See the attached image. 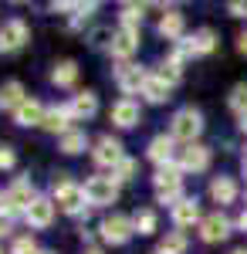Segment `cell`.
<instances>
[{
    "label": "cell",
    "mask_w": 247,
    "mask_h": 254,
    "mask_svg": "<svg viewBox=\"0 0 247 254\" xmlns=\"http://www.w3.org/2000/svg\"><path fill=\"white\" fill-rule=\"evenodd\" d=\"M51 190H55V203L61 214H71V217H81L85 214V187H78L75 180L68 173H58L55 183H51Z\"/></svg>",
    "instance_id": "obj_1"
},
{
    "label": "cell",
    "mask_w": 247,
    "mask_h": 254,
    "mask_svg": "<svg viewBox=\"0 0 247 254\" xmlns=\"http://www.w3.org/2000/svg\"><path fill=\"white\" fill-rule=\"evenodd\" d=\"M152 187H156V200L159 203H180L183 200V170L170 163V166H159L156 176H152Z\"/></svg>",
    "instance_id": "obj_2"
},
{
    "label": "cell",
    "mask_w": 247,
    "mask_h": 254,
    "mask_svg": "<svg viewBox=\"0 0 247 254\" xmlns=\"http://www.w3.org/2000/svg\"><path fill=\"white\" fill-rule=\"evenodd\" d=\"M203 132V116L196 112V109H180L170 122V136L180 139V142H196V136Z\"/></svg>",
    "instance_id": "obj_3"
},
{
    "label": "cell",
    "mask_w": 247,
    "mask_h": 254,
    "mask_svg": "<svg viewBox=\"0 0 247 254\" xmlns=\"http://www.w3.org/2000/svg\"><path fill=\"white\" fill-rule=\"evenodd\" d=\"M85 200L92 207H105V203H115L119 200V183L112 176H88L85 180Z\"/></svg>",
    "instance_id": "obj_4"
},
{
    "label": "cell",
    "mask_w": 247,
    "mask_h": 254,
    "mask_svg": "<svg viewBox=\"0 0 247 254\" xmlns=\"http://www.w3.org/2000/svg\"><path fill=\"white\" fill-rule=\"evenodd\" d=\"M98 231H102V241L105 244H125L135 234V224H132V217H125V214H109L102 220Z\"/></svg>",
    "instance_id": "obj_5"
},
{
    "label": "cell",
    "mask_w": 247,
    "mask_h": 254,
    "mask_svg": "<svg viewBox=\"0 0 247 254\" xmlns=\"http://www.w3.org/2000/svg\"><path fill=\"white\" fill-rule=\"evenodd\" d=\"M34 200H38V193H34L31 180H17V183H14V187L7 190V217H14V214H27Z\"/></svg>",
    "instance_id": "obj_6"
},
{
    "label": "cell",
    "mask_w": 247,
    "mask_h": 254,
    "mask_svg": "<svg viewBox=\"0 0 247 254\" xmlns=\"http://www.w3.org/2000/svg\"><path fill=\"white\" fill-rule=\"evenodd\" d=\"M115 81H119V88L125 92V95H142V88H146V81H149V75L139 68V64H119L115 68Z\"/></svg>",
    "instance_id": "obj_7"
},
{
    "label": "cell",
    "mask_w": 247,
    "mask_h": 254,
    "mask_svg": "<svg viewBox=\"0 0 247 254\" xmlns=\"http://www.w3.org/2000/svg\"><path fill=\"white\" fill-rule=\"evenodd\" d=\"M27 24L20 17H14V20H7L3 27H0V55H10V51H20L24 44H27Z\"/></svg>",
    "instance_id": "obj_8"
},
{
    "label": "cell",
    "mask_w": 247,
    "mask_h": 254,
    "mask_svg": "<svg viewBox=\"0 0 247 254\" xmlns=\"http://www.w3.org/2000/svg\"><path fill=\"white\" fill-rule=\"evenodd\" d=\"M176 166H180L183 173H203V170L210 166V149L203 146V142H190L186 149H180Z\"/></svg>",
    "instance_id": "obj_9"
},
{
    "label": "cell",
    "mask_w": 247,
    "mask_h": 254,
    "mask_svg": "<svg viewBox=\"0 0 247 254\" xmlns=\"http://www.w3.org/2000/svg\"><path fill=\"white\" fill-rule=\"evenodd\" d=\"M92 159H95L98 166H109V170H115L122 159H125V153H122V142L115 136H102L95 142V149H92Z\"/></svg>",
    "instance_id": "obj_10"
},
{
    "label": "cell",
    "mask_w": 247,
    "mask_h": 254,
    "mask_svg": "<svg viewBox=\"0 0 247 254\" xmlns=\"http://www.w3.org/2000/svg\"><path fill=\"white\" fill-rule=\"evenodd\" d=\"M200 237L207 241V244H220V241H227L230 237V220L220 210L217 214H207L200 220Z\"/></svg>",
    "instance_id": "obj_11"
},
{
    "label": "cell",
    "mask_w": 247,
    "mask_h": 254,
    "mask_svg": "<svg viewBox=\"0 0 247 254\" xmlns=\"http://www.w3.org/2000/svg\"><path fill=\"white\" fill-rule=\"evenodd\" d=\"M71 105H51L48 112H44V122H41V129H48V132H58V136H64V132H71Z\"/></svg>",
    "instance_id": "obj_12"
},
{
    "label": "cell",
    "mask_w": 247,
    "mask_h": 254,
    "mask_svg": "<svg viewBox=\"0 0 247 254\" xmlns=\"http://www.w3.org/2000/svg\"><path fill=\"white\" fill-rule=\"evenodd\" d=\"M55 207H58V203L51 200V196H38V200L31 203V210L24 214V220H27L34 231H44V227L55 220Z\"/></svg>",
    "instance_id": "obj_13"
},
{
    "label": "cell",
    "mask_w": 247,
    "mask_h": 254,
    "mask_svg": "<svg viewBox=\"0 0 247 254\" xmlns=\"http://www.w3.org/2000/svg\"><path fill=\"white\" fill-rule=\"evenodd\" d=\"M149 159L156 163V166H170V163H176V139L173 136H156L149 142Z\"/></svg>",
    "instance_id": "obj_14"
},
{
    "label": "cell",
    "mask_w": 247,
    "mask_h": 254,
    "mask_svg": "<svg viewBox=\"0 0 247 254\" xmlns=\"http://www.w3.org/2000/svg\"><path fill=\"white\" fill-rule=\"evenodd\" d=\"M109 116H112V122L119 126V129H132V126H139V119H142L139 116V105H135L132 98H119Z\"/></svg>",
    "instance_id": "obj_15"
},
{
    "label": "cell",
    "mask_w": 247,
    "mask_h": 254,
    "mask_svg": "<svg viewBox=\"0 0 247 254\" xmlns=\"http://www.w3.org/2000/svg\"><path fill=\"white\" fill-rule=\"evenodd\" d=\"M135 48H139V31H125V27H119V31H115V41H112V48H109V51H112L115 58L125 64V61L135 55Z\"/></svg>",
    "instance_id": "obj_16"
},
{
    "label": "cell",
    "mask_w": 247,
    "mask_h": 254,
    "mask_svg": "<svg viewBox=\"0 0 247 254\" xmlns=\"http://www.w3.org/2000/svg\"><path fill=\"white\" fill-rule=\"evenodd\" d=\"M203 217H200V203H196V196H183L176 207H173V224L176 227H193V224H200Z\"/></svg>",
    "instance_id": "obj_17"
},
{
    "label": "cell",
    "mask_w": 247,
    "mask_h": 254,
    "mask_svg": "<svg viewBox=\"0 0 247 254\" xmlns=\"http://www.w3.org/2000/svg\"><path fill=\"white\" fill-rule=\"evenodd\" d=\"M24 102H27V95H24V85L20 81L0 85V112H17Z\"/></svg>",
    "instance_id": "obj_18"
},
{
    "label": "cell",
    "mask_w": 247,
    "mask_h": 254,
    "mask_svg": "<svg viewBox=\"0 0 247 254\" xmlns=\"http://www.w3.org/2000/svg\"><path fill=\"white\" fill-rule=\"evenodd\" d=\"M210 196H213V203H234L237 200V183L230 180V176H213L210 180Z\"/></svg>",
    "instance_id": "obj_19"
},
{
    "label": "cell",
    "mask_w": 247,
    "mask_h": 254,
    "mask_svg": "<svg viewBox=\"0 0 247 254\" xmlns=\"http://www.w3.org/2000/svg\"><path fill=\"white\" fill-rule=\"evenodd\" d=\"M71 116H75V122H81V119H92L98 112V98H95V92H78L71 102Z\"/></svg>",
    "instance_id": "obj_20"
},
{
    "label": "cell",
    "mask_w": 247,
    "mask_h": 254,
    "mask_svg": "<svg viewBox=\"0 0 247 254\" xmlns=\"http://www.w3.org/2000/svg\"><path fill=\"white\" fill-rule=\"evenodd\" d=\"M44 112H48V109H44L41 102L27 98L17 112H14V122H17V126H41V122H44Z\"/></svg>",
    "instance_id": "obj_21"
},
{
    "label": "cell",
    "mask_w": 247,
    "mask_h": 254,
    "mask_svg": "<svg viewBox=\"0 0 247 254\" xmlns=\"http://www.w3.org/2000/svg\"><path fill=\"white\" fill-rule=\"evenodd\" d=\"M183 27H186V20H183L180 10H166L163 20H159V34L170 41H183Z\"/></svg>",
    "instance_id": "obj_22"
},
{
    "label": "cell",
    "mask_w": 247,
    "mask_h": 254,
    "mask_svg": "<svg viewBox=\"0 0 247 254\" xmlns=\"http://www.w3.org/2000/svg\"><path fill=\"white\" fill-rule=\"evenodd\" d=\"M142 17H146V7L142 3H122V10H119V24L125 31H139L142 27Z\"/></svg>",
    "instance_id": "obj_23"
},
{
    "label": "cell",
    "mask_w": 247,
    "mask_h": 254,
    "mask_svg": "<svg viewBox=\"0 0 247 254\" xmlns=\"http://www.w3.org/2000/svg\"><path fill=\"white\" fill-rule=\"evenodd\" d=\"M51 81H55L58 88H71L78 81V64L75 61H58L55 71H51Z\"/></svg>",
    "instance_id": "obj_24"
},
{
    "label": "cell",
    "mask_w": 247,
    "mask_h": 254,
    "mask_svg": "<svg viewBox=\"0 0 247 254\" xmlns=\"http://www.w3.org/2000/svg\"><path fill=\"white\" fill-rule=\"evenodd\" d=\"M85 146H88V136H85L81 129H71V132H64V136H61V142H58V149H61V153H68V156L81 153Z\"/></svg>",
    "instance_id": "obj_25"
},
{
    "label": "cell",
    "mask_w": 247,
    "mask_h": 254,
    "mask_svg": "<svg viewBox=\"0 0 247 254\" xmlns=\"http://www.w3.org/2000/svg\"><path fill=\"white\" fill-rule=\"evenodd\" d=\"M142 95H146V102H152V105H163V102L170 98V85H166V81H159L156 75H149L146 88H142Z\"/></svg>",
    "instance_id": "obj_26"
},
{
    "label": "cell",
    "mask_w": 247,
    "mask_h": 254,
    "mask_svg": "<svg viewBox=\"0 0 247 254\" xmlns=\"http://www.w3.org/2000/svg\"><path fill=\"white\" fill-rule=\"evenodd\" d=\"M190 48H193V55H210V51L217 48V34H213L210 27H203V31H196L190 38Z\"/></svg>",
    "instance_id": "obj_27"
},
{
    "label": "cell",
    "mask_w": 247,
    "mask_h": 254,
    "mask_svg": "<svg viewBox=\"0 0 247 254\" xmlns=\"http://www.w3.org/2000/svg\"><path fill=\"white\" fill-rule=\"evenodd\" d=\"M132 224H135V234H156V214L152 210H135Z\"/></svg>",
    "instance_id": "obj_28"
},
{
    "label": "cell",
    "mask_w": 247,
    "mask_h": 254,
    "mask_svg": "<svg viewBox=\"0 0 247 254\" xmlns=\"http://www.w3.org/2000/svg\"><path fill=\"white\" fill-rule=\"evenodd\" d=\"M135 173H139V163L125 156V159H122V163L112 170V180H115V183H125V180H135Z\"/></svg>",
    "instance_id": "obj_29"
},
{
    "label": "cell",
    "mask_w": 247,
    "mask_h": 254,
    "mask_svg": "<svg viewBox=\"0 0 247 254\" xmlns=\"http://www.w3.org/2000/svg\"><path fill=\"white\" fill-rule=\"evenodd\" d=\"M159 251H163V254H183V251H186V237L180 234V231H173V234L163 237Z\"/></svg>",
    "instance_id": "obj_30"
},
{
    "label": "cell",
    "mask_w": 247,
    "mask_h": 254,
    "mask_svg": "<svg viewBox=\"0 0 247 254\" xmlns=\"http://www.w3.org/2000/svg\"><path fill=\"white\" fill-rule=\"evenodd\" d=\"M230 109H234L237 119L247 112V85H234V92H230Z\"/></svg>",
    "instance_id": "obj_31"
},
{
    "label": "cell",
    "mask_w": 247,
    "mask_h": 254,
    "mask_svg": "<svg viewBox=\"0 0 247 254\" xmlns=\"http://www.w3.org/2000/svg\"><path fill=\"white\" fill-rule=\"evenodd\" d=\"M156 78H159V81H166V85H170V88H173V85L180 81V68L166 61V64H159V71H156Z\"/></svg>",
    "instance_id": "obj_32"
},
{
    "label": "cell",
    "mask_w": 247,
    "mask_h": 254,
    "mask_svg": "<svg viewBox=\"0 0 247 254\" xmlns=\"http://www.w3.org/2000/svg\"><path fill=\"white\" fill-rule=\"evenodd\" d=\"M10 254H38V244H34V237L24 234L14 241V248H10Z\"/></svg>",
    "instance_id": "obj_33"
},
{
    "label": "cell",
    "mask_w": 247,
    "mask_h": 254,
    "mask_svg": "<svg viewBox=\"0 0 247 254\" xmlns=\"http://www.w3.org/2000/svg\"><path fill=\"white\" fill-rule=\"evenodd\" d=\"M17 163V156H14V149L10 146H0V170H10Z\"/></svg>",
    "instance_id": "obj_34"
},
{
    "label": "cell",
    "mask_w": 247,
    "mask_h": 254,
    "mask_svg": "<svg viewBox=\"0 0 247 254\" xmlns=\"http://www.w3.org/2000/svg\"><path fill=\"white\" fill-rule=\"evenodd\" d=\"M230 14L234 17H247V0H230Z\"/></svg>",
    "instance_id": "obj_35"
},
{
    "label": "cell",
    "mask_w": 247,
    "mask_h": 254,
    "mask_svg": "<svg viewBox=\"0 0 247 254\" xmlns=\"http://www.w3.org/2000/svg\"><path fill=\"white\" fill-rule=\"evenodd\" d=\"M10 234V220H7V217H0V237H7Z\"/></svg>",
    "instance_id": "obj_36"
},
{
    "label": "cell",
    "mask_w": 247,
    "mask_h": 254,
    "mask_svg": "<svg viewBox=\"0 0 247 254\" xmlns=\"http://www.w3.org/2000/svg\"><path fill=\"white\" fill-rule=\"evenodd\" d=\"M237 51H241V55H247V31L237 38Z\"/></svg>",
    "instance_id": "obj_37"
},
{
    "label": "cell",
    "mask_w": 247,
    "mask_h": 254,
    "mask_svg": "<svg viewBox=\"0 0 247 254\" xmlns=\"http://www.w3.org/2000/svg\"><path fill=\"white\" fill-rule=\"evenodd\" d=\"M0 217H7V193L0 190Z\"/></svg>",
    "instance_id": "obj_38"
},
{
    "label": "cell",
    "mask_w": 247,
    "mask_h": 254,
    "mask_svg": "<svg viewBox=\"0 0 247 254\" xmlns=\"http://www.w3.org/2000/svg\"><path fill=\"white\" fill-rule=\"evenodd\" d=\"M237 227H241V231H247V210L241 217H237Z\"/></svg>",
    "instance_id": "obj_39"
},
{
    "label": "cell",
    "mask_w": 247,
    "mask_h": 254,
    "mask_svg": "<svg viewBox=\"0 0 247 254\" xmlns=\"http://www.w3.org/2000/svg\"><path fill=\"white\" fill-rule=\"evenodd\" d=\"M237 126H241V129H244V132H247V112H244V116H241V119H237Z\"/></svg>",
    "instance_id": "obj_40"
},
{
    "label": "cell",
    "mask_w": 247,
    "mask_h": 254,
    "mask_svg": "<svg viewBox=\"0 0 247 254\" xmlns=\"http://www.w3.org/2000/svg\"><path fill=\"white\" fill-rule=\"evenodd\" d=\"M85 254H105V251H98V248H88V251H85Z\"/></svg>",
    "instance_id": "obj_41"
},
{
    "label": "cell",
    "mask_w": 247,
    "mask_h": 254,
    "mask_svg": "<svg viewBox=\"0 0 247 254\" xmlns=\"http://www.w3.org/2000/svg\"><path fill=\"white\" fill-rule=\"evenodd\" d=\"M230 254H247V248H237V251H230Z\"/></svg>",
    "instance_id": "obj_42"
},
{
    "label": "cell",
    "mask_w": 247,
    "mask_h": 254,
    "mask_svg": "<svg viewBox=\"0 0 247 254\" xmlns=\"http://www.w3.org/2000/svg\"><path fill=\"white\" fill-rule=\"evenodd\" d=\"M244 176H247V156H244Z\"/></svg>",
    "instance_id": "obj_43"
},
{
    "label": "cell",
    "mask_w": 247,
    "mask_h": 254,
    "mask_svg": "<svg viewBox=\"0 0 247 254\" xmlns=\"http://www.w3.org/2000/svg\"><path fill=\"white\" fill-rule=\"evenodd\" d=\"M38 254H55V251H38Z\"/></svg>",
    "instance_id": "obj_44"
},
{
    "label": "cell",
    "mask_w": 247,
    "mask_h": 254,
    "mask_svg": "<svg viewBox=\"0 0 247 254\" xmlns=\"http://www.w3.org/2000/svg\"><path fill=\"white\" fill-rule=\"evenodd\" d=\"M152 254H163V251H159V248H156V251H152Z\"/></svg>",
    "instance_id": "obj_45"
},
{
    "label": "cell",
    "mask_w": 247,
    "mask_h": 254,
    "mask_svg": "<svg viewBox=\"0 0 247 254\" xmlns=\"http://www.w3.org/2000/svg\"><path fill=\"white\" fill-rule=\"evenodd\" d=\"M0 254H3V251H0Z\"/></svg>",
    "instance_id": "obj_46"
}]
</instances>
